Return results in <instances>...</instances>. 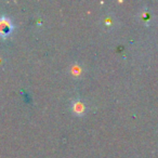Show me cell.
<instances>
[{
  "mask_svg": "<svg viewBox=\"0 0 158 158\" xmlns=\"http://www.w3.org/2000/svg\"><path fill=\"white\" fill-rule=\"evenodd\" d=\"M13 29L11 21L8 18H0V37H7Z\"/></svg>",
  "mask_w": 158,
  "mask_h": 158,
  "instance_id": "1",
  "label": "cell"
}]
</instances>
